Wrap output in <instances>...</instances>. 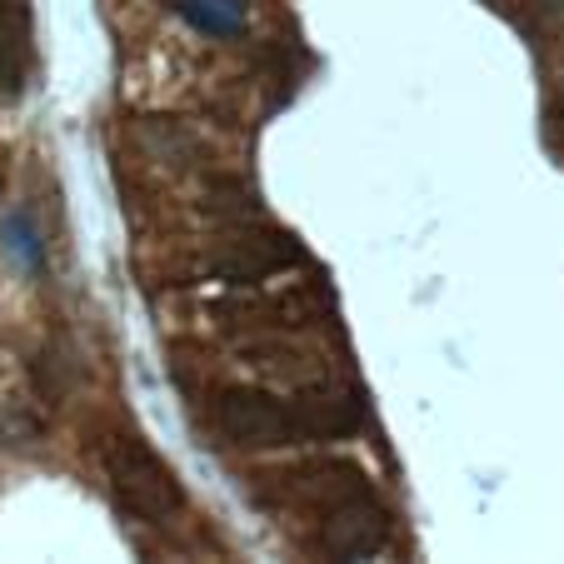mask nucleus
<instances>
[{"mask_svg": "<svg viewBox=\"0 0 564 564\" xmlns=\"http://www.w3.org/2000/svg\"><path fill=\"white\" fill-rule=\"evenodd\" d=\"M191 15L200 25H210V31H235V21H240V0H205V6H191Z\"/></svg>", "mask_w": 564, "mask_h": 564, "instance_id": "7", "label": "nucleus"}, {"mask_svg": "<svg viewBox=\"0 0 564 564\" xmlns=\"http://www.w3.org/2000/svg\"><path fill=\"white\" fill-rule=\"evenodd\" d=\"M35 45H31V6L25 0H0V90L15 96L31 75Z\"/></svg>", "mask_w": 564, "mask_h": 564, "instance_id": "5", "label": "nucleus"}, {"mask_svg": "<svg viewBox=\"0 0 564 564\" xmlns=\"http://www.w3.org/2000/svg\"><path fill=\"white\" fill-rule=\"evenodd\" d=\"M0 191H6V181H0Z\"/></svg>", "mask_w": 564, "mask_h": 564, "instance_id": "9", "label": "nucleus"}, {"mask_svg": "<svg viewBox=\"0 0 564 564\" xmlns=\"http://www.w3.org/2000/svg\"><path fill=\"white\" fill-rule=\"evenodd\" d=\"M285 260H300V246L290 235H275V230H240L225 240V250L215 256V270L225 280H260L270 270H280Z\"/></svg>", "mask_w": 564, "mask_h": 564, "instance_id": "4", "label": "nucleus"}, {"mask_svg": "<svg viewBox=\"0 0 564 564\" xmlns=\"http://www.w3.org/2000/svg\"><path fill=\"white\" fill-rule=\"evenodd\" d=\"M534 11L550 15V21H564V0H534Z\"/></svg>", "mask_w": 564, "mask_h": 564, "instance_id": "8", "label": "nucleus"}, {"mask_svg": "<svg viewBox=\"0 0 564 564\" xmlns=\"http://www.w3.org/2000/svg\"><path fill=\"white\" fill-rule=\"evenodd\" d=\"M394 540V524H390V510L384 505H375L370 495H355V500L335 505L330 520H325V530H319V544H325V554L330 560H375V554H384Z\"/></svg>", "mask_w": 564, "mask_h": 564, "instance_id": "3", "label": "nucleus"}, {"mask_svg": "<svg viewBox=\"0 0 564 564\" xmlns=\"http://www.w3.org/2000/svg\"><path fill=\"white\" fill-rule=\"evenodd\" d=\"M215 415H220V430L240 449H280V445L310 440L300 410L285 405V400H275V394H265V390H225Z\"/></svg>", "mask_w": 564, "mask_h": 564, "instance_id": "2", "label": "nucleus"}, {"mask_svg": "<svg viewBox=\"0 0 564 564\" xmlns=\"http://www.w3.org/2000/svg\"><path fill=\"white\" fill-rule=\"evenodd\" d=\"M300 420H305V435L310 440H330V435H350L360 425V405L355 394H340V390H310L305 400H295Z\"/></svg>", "mask_w": 564, "mask_h": 564, "instance_id": "6", "label": "nucleus"}, {"mask_svg": "<svg viewBox=\"0 0 564 564\" xmlns=\"http://www.w3.org/2000/svg\"><path fill=\"white\" fill-rule=\"evenodd\" d=\"M106 479L116 500L145 524H171L185 510V490L175 469L135 435H116L106 445Z\"/></svg>", "mask_w": 564, "mask_h": 564, "instance_id": "1", "label": "nucleus"}]
</instances>
